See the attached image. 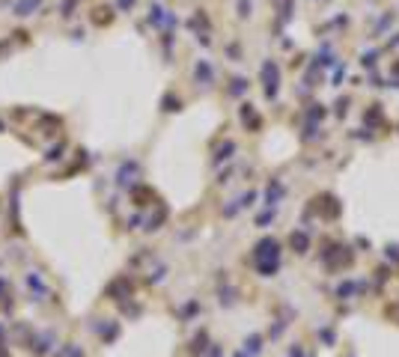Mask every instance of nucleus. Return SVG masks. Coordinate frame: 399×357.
<instances>
[{"label": "nucleus", "mask_w": 399, "mask_h": 357, "mask_svg": "<svg viewBox=\"0 0 399 357\" xmlns=\"http://www.w3.org/2000/svg\"><path fill=\"white\" fill-rule=\"evenodd\" d=\"M51 342H54V336H51V334H42L39 339L33 342V351H36V354H48V351H51Z\"/></svg>", "instance_id": "f257e3e1"}, {"label": "nucleus", "mask_w": 399, "mask_h": 357, "mask_svg": "<svg viewBox=\"0 0 399 357\" xmlns=\"http://www.w3.org/2000/svg\"><path fill=\"white\" fill-rule=\"evenodd\" d=\"M0 131H3V122H0Z\"/></svg>", "instance_id": "f03ea898"}]
</instances>
